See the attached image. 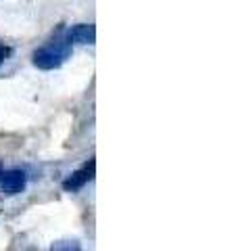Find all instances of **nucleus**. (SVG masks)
I'll return each mask as SVG.
<instances>
[{
    "mask_svg": "<svg viewBox=\"0 0 238 251\" xmlns=\"http://www.w3.org/2000/svg\"><path fill=\"white\" fill-rule=\"evenodd\" d=\"M71 52H73V42L69 38L65 23H61L50 34L48 40L34 50L31 63L42 72H52V69H59L71 57Z\"/></svg>",
    "mask_w": 238,
    "mask_h": 251,
    "instance_id": "1",
    "label": "nucleus"
},
{
    "mask_svg": "<svg viewBox=\"0 0 238 251\" xmlns=\"http://www.w3.org/2000/svg\"><path fill=\"white\" fill-rule=\"evenodd\" d=\"M27 186V174L19 168H0V191L4 195H19Z\"/></svg>",
    "mask_w": 238,
    "mask_h": 251,
    "instance_id": "2",
    "label": "nucleus"
},
{
    "mask_svg": "<svg viewBox=\"0 0 238 251\" xmlns=\"http://www.w3.org/2000/svg\"><path fill=\"white\" fill-rule=\"evenodd\" d=\"M94 174H96V161L90 159V161H86L79 170H75L73 174H69L65 180H63V191H67V193L82 191V188L94 178Z\"/></svg>",
    "mask_w": 238,
    "mask_h": 251,
    "instance_id": "3",
    "label": "nucleus"
},
{
    "mask_svg": "<svg viewBox=\"0 0 238 251\" xmlns=\"http://www.w3.org/2000/svg\"><path fill=\"white\" fill-rule=\"evenodd\" d=\"M69 31V38L73 44H94L96 42V27L94 23H77Z\"/></svg>",
    "mask_w": 238,
    "mask_h": 251,
    "instance_id": "4",
    "label": "nucleus"
},
{
    "mask_svg": "<svg viewBox=\"0 0 238 251\" xmlns=\"http://www.w3.org/2000/svg\"><path fill=\"white\" fill-rule=\"evenodd\" d=\"M11 57V49L6 46L4 42H0V67H2V63Z\"/></svg>",
    "mask_w": 238,
    "mask_h": 251,
    "instance_id": "5",
    "label": "nucleus"
},
{
    "mask_svg": "<svg viewBox=\"0 0 238 251\" xmlns=\"http://www.w3.org/2000/svg\"><path fill=\"white\" fill-rule=\"evenodd\" d=\"M50 249H79L77 243H73V245H69V243H65V245H61V243H52Z\"/></svg>",
    "mask_w": 238,
    "mask_h": 251,
    "instance_id": "6",
    "label": "nucleus"
}]
</instances>
